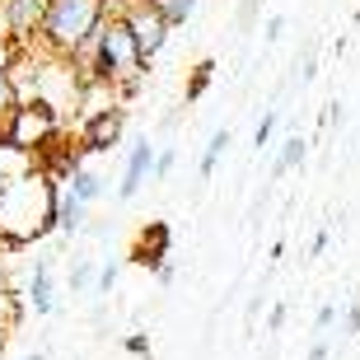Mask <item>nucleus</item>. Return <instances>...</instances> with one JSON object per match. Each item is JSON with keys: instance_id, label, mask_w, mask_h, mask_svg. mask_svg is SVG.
I'll use <instances>...</instances> for the list:
<instances>
[{"instance_id": "1", "label": "nucleus", "mask_w": 360, "mask_h": 360, "mask_svg": "<svg viewBox=\"0 0 360 360\" xmlns=\"http://www.w3.org/2000/svg\"><path fill=\"white\" fill-rule=\"evenodd\" d=\"M56 201H61V178L33 169L14 187L0 192V239L19 248V243L47 239L56 229Z\"/></svg>"}, {"instance_id": "2", "label": "nucleus", "mask_w": 360, "mask_h": 360, "mask_svg": "<svg viewBox=\"0 0 360 360\" xmlns=\"http://www.w3.org/2000/svg\"><path fill=\"white\" fill-rule=\"evenodd\" d=\"M103 0H47V14H42L38 38L61 56H80L98 33H103Z\"/></svg>"}, {"instance_id": "3", "label": "nucleus", "mask_w": 360, "mask_h": 360, "mask_svg": "<svg viewBox=\"0 0 360 360\" xmlns=\"http://www.w3.org/2000/svg\"><path fill=\"white\" fill-rule=\"evenodd\" d=\"M0 141L14 150H28V155H33V146H52L56 141V108L42 103V98H24L10 117L0 122Z\"/></svg>"}, {"instance_id": "4", "label": "nucleus", "mask_w": 360, "mask_h": 360, "mask_svg": "<svg viewBox=\"0 0 360 360\" xmlns=\"http://www.w3.org/2000/svg\"><path fill=\"white\" fill-rule=\"evenodd\" d=\"M122 19H127V28H131V38H136V52H141V61H146V70H150V61L164 52V42H169V33H174L169 19H164L160 10H150L146 0H136Z\"/></svg>"}, {"instance_id": "5", "label": "nucleus", "mask_w": 360, "mask_h": 360, "mask_svg": "<svg viewBox=\"0 0 360 360\" xmlns=\"http://www.w3.org/2000/svg\"><path fill=\"white\" fill-rule=\"evenodd\" d=\"M169 253H174V225H169V220H146V225L136 229L131 248H127V262H131V267L160 271Z\"/></svg>"}, {"instance_id": "6", "label": "nucleus", "mask_w": 360, "mask_h": 360, "mask_svg": "<svg viewBox=\"0 0 360 360\" xmlns=\"http://www.w3.org/2000/svg\"><path fill=\"white\" fill-rule=\"evenodd\" d=\"M127 131V108H98L94 117H84V131H80V155H108V150L122 141Z\"/></svg>"}, {"instance_id": "7", "label": "nucleus", "mask_w": 360, "mask_h": 360, "mask_svg": "<svg viewBox=\"0 0 360 360\" xmlns=\"http://www.w3.org/2000/svg\"><path fill=\"white\" fill-rule=\"evenodd\" d=\"M0 14H5V33L19 38V42H28L42 28L47 0H0Z\"/></svg>"}, {"instance_id": "8", "label": "nucleus", "mask_w": 360, "mask_h": 360, "mask_svg": "<svg viewBox=\"0 0 360 360\" xmlns=\"http://www.w3.org/2000/svg\"><path fill=\"white\" fill-rule=\"evenodd\" d=\"M155 146L150 141H141V146H131V155H127V169H122V183H117V201H131L141 187H146V178H155Z\"/></svg>"}, {"instance_id": "9", "label": "nucleus", "mask_w": 360, "mask_h": 360, "mask_svg": "<svg viewBox=\"0 0 360 360\" xmlns=\"http://www.w3.org/2000/svg\"><path fill=\"white\" fill-rule=\"evenodd\" d=\"M28 304H33V314H42V319L56 314V285H52V262H47V257L33 262V276H28Z\"/></svg>"}, {"instance_id": "10", "label": "nucleus", "mask_w": 360, "mask_h": 360, "mask_svg": "<svg viewBox=\"0 0 360 360\" xmlns=\"http://www.w3.org/2000/svg\"><path fill=\"white\" fill-rule=\"evenodd\" d=\"M84 211H89V206H84V201L66 187V178H61V201H56V229H61V234H75V229L84 225Z\"/></svg>"}, {"instance_id": "11", "label": "nucleus", "mask_w": 360, "mask_h": 360, "mask_svg": "<svg viewBox=\"0 0 360 360\" xmlns=\"http://www.w3.org/2000/svg\"><path fill=\"white\" fill-rule=\"evenodd\" d=\"M66 187L84 201V206H94V201L108 192V178H103V174H94V169H75V174L66 178Z\"/></svg>"}, {"instance_id": "12", "label": "nucleus", "mask_w": 360, "mask_h": 360, "mask_svg": "<svg viewBox=\"0 0 360 360\" xmlns=\"http://www.w3.org/2000/svg\"><path fill=\"white\" fill-rule=\"evenodd\" d=\"M304 155H309V141H304V136H285V141H281V155L271 160V178L300 169V164H304Z\"/></svg>"}, {"instance_id": "13", "label": "nucleus", "mask_w": 360, "mask_h": 360, "mask_svg": "<svg viewBox=\"0 0 360 360\" xmlns=\"http://www.w3.org/2000/svg\"><path fill=\"white\" fill-rule=\"evenodd\" d=\"M211 80H215V61L206 56V61H197V66H192V75H187L183 103H201V98H206V89H211Z\"/></svg>"}, {"instance_id": "14", "label": "nucleus", "mask_w": 360, "mask_h": 360, "mask_svg": "<svg viewBox=\"0 0 360 360\" xmlns=\"http://www.w3.org/2000/svg\"><path fill=\"white\" fill-rule=\"evenodd\" d=\"M225 150H229V127H220V131H211V141H206V150H201V160H197V178L201 183L215 174V164H220Z\"/></svg>"}, {"instance_id": "15", "label": "nucleus", "mask_w": 360, "mask_h": 360, "mask_svg": "<svg viewBox=\"0 0 360 360\" xmlns=\"http://www.w3.org/2000/svg\"><path fill=\"white\" fill-rule=\"evenodd\" d=\"M150 10H160L164 19H169V28H178V24H187L192 14H197V5L201 0H146Z\"/></svg>"}, {"instance_id": "16", "label": "nucleus", "mask_w": 360, "mask_h": 360, "mask_svg": "<svg viewBox=\"0 0 360 360\" xmlns=\"http://www.w3.org/2000/svg\"><path fill=\"white\" fill-rule=\"evenodd\" d=\"M19 61H24V42L10 38V33H0V70H5V75H14V70H19Z\"/></svg>"}, {"instance_id": "17", "label": "nucleus", "mask_w": 360, "mask_h": 360, "mask_svg": "<svg viewBox=\"0 0 360 360\" xmlns=\"http://www.w3.org/2000/svg\"><path fill=\"white\" fill-rule=\"evenodd\" d=\"M98 271H103V267H94L89 257H84V262H75V267H70V290L80 295V290H89V285L98 290Z\"/></svg>"}, {"instance_id": "18", "label": "nucleus", "mask_w": 360, "mask_h": 360, "mask_svg": "<svg viewBox=\"0 0 360 360\" xmlns=\"http://www.w3.org/2000/svg\"><path fill=\"white\" fill-rule=\"evenodd\" d=\"M19 103H24V98H19V84H14V75H5V70H0V122L10 117Z\"/></svg>"}, {"instance_id": "19", "label": "nucleus", "mask_w": 360, "mask_h": 360, "mask_svg": "<svg viewBox=\"0 0 360 360\" xmlns=\"http://www.w3.org/2000/svg\"><path fill=\"white\" fill-rule=\"evenodd\" d=\"M276 122H281V112H276V108H267V112H262V122H257V131H253V150H267V146H271Z\"/></svg>"}, {"instance_id": "20", "label": "nucleus", "mask_w": 360, "mask_h": 360, "mask_svg": "<svg viewBox=\"0 0 360 360\" xmlns=\"http://www.w3.org/2000/svg\"><path fill=\"white\" fill-rule=\"evenodd\" d=\"M333 323H342V309H337V304H319V314H314V333L328 337V328H333Z\"/></svg>"}, {"instance_id": "21", "label": "nucleus", "mask_w": 360, "mask_h": 360, "mask_svg": "<svg viewBox=\"0 0 360 360\" xmlns=\"http://www.w3.org/2000/svg\"><path fill=\"white\" fill-rule=\"evenodd\" d=\"M342 333H360V295H351L347 300V309H342Z\"/></svg>"}, {"instance_id": "22", "label": "nucleus", "mask_w": 360, "mask_h": 360, "mask_svg": "<svg viewBox=\"0 0 360 360\" xmlns=\"http://www.w3.org/2000/svg\"><path fill=\"white\" fill-rule=\"evenodd\" d=\"M122 347L131 351V356H141V360L155 356V351H150V337H146V333H127V337H122Z\"/></svg>"}, {"instance_id": "23", "label": "nucleus", "mask_w": 360, "mask_h": 360, "mask_svg": "<svg viewBox=\"0 0 360 360\" xmlns=\"http://www.w3.org/2000/svg\"><path fill=\"white\" fill-rule=\"evenodd\" d=\"M174 164H178V150H174V146L160 150V160H155V183H164V178L174 174Z\"/></svg>"}, {"instance_id": "24", "label": "nucleus", "mask_w": 360, "mask_h": 360, "mask_svg": "<svg viewBox=\"0 0 360 360\" xmlns=\"http://www.w3.org/2000/svg\"><path fill=\"white\" fill-rule=\"evenodd\" d=\"M117 285V262H103V271H98V295H108Z\"/></svg>"}, {"instance_id": "25", "label": "nucleus", "mask_w": 360, "mask_h": 360, "mask_svg": "<svg viewBox=\"0 0 360 360\" xmlns=\"http://www.w3.org/2000/svg\"><path fill=\"white\" fill-rule=\"evenodd\" d=\"M328 351H333V342H328V337H314V347H309L304 360H328Z\"/></svg>"}, {"instance_id": "26", "label": "nucleus", "mask_w": 360, "mask_h": 360, "mask_svg": "<svg viewBox=\"0 0 360 360\" xmlns=\"http://www.w3.org/2000/svg\"><path fill=\"white\" fill-rule=\"evenodd\" d=\"M281 33H285V19H281V14H271V19H267V33H262V38H267V42H276Z\"/></svg>"}, {"instance_id": "27", "label": "nucleus", "mask_w": 360, "mask_h": 360, "mask_svg": "<svg viewBox=\"0 0 360 360\" xmlns=\"http://www.w3.org/2000/svg\"><path fill=\"white\" fill-rule=\"evenodd\" d=\"M328 234H333V229H328V225H323L319 234H314V243H309V257H319L323 248H328Z\"/></svg>"}, {"instance_id": "28", "label": "nucleus", "mask_w": 360, "mask_h": 360, "mask_svg": "<svg viewBox=\"0 0 360 360\" xmlns=\"http://www.w3.org/2000/svg\"><path fill=\"white\" fill-rule=\"evenodd\" d=\"M281 323H285V304H276V309L267 314V328H271V333H281Z\"/></svg>"}, {"instance_id": "29", "label": "nucleus", "mask_w": 360, "mask_h": 360, "mask_svg": "<svg viewBox=\"0 0 360 360\" xmlns=\"http://www.w3.org/2000/svg\"><path fill=\"white\" fill-rule=\"evenodd\" d=\"M342 122V103H328V112H323V127H337Z\"/></svg>"}, {"instance_id": "30", "label": "nucleus", "mask_w": 360, "mask_h": 360, "mask_svg": "<svg viewBox=\"0 0 360 360\" xmlns=\"http://www.w3.org/2000/svg\"><path fill=\"white\" fill-rule=\"evenodd\" d=\"M155 281H160V285H169V281H174V262H164V267L155 271Z\"/></svg>"}, {"instance_id": "31", "label": "nucleus", "mask_w": 360, "mask_h": 360, "mask_svg": "<svg viewBox=\"0 0 360 360\" xmlns=\"http://www.w3.org/2000/svg\"><path fill=\"white\" fill-rule=\"evenodd\" d=\"M262 5V0H243V19H253V10Z\"/></svg>"}, {"instance_id": "32", "label": "nucleus", "mask_w": 360, "mask_h": 360, "mask_svg": "<svg viewBox=\"0 0 360 360\" xmlns=\"http://www.w3.org/2000/svg\"><path fill=\"white\" fill-rule=\"evenodd\" d=\"M19 360H47V356H42V351H28V356H19Z\"/></svg>"}, {"instance_id": "33", "label": "nucleus", "mask_w": 360, "mask_h": 360, "mask_svg": "<svg viewBox=\"0 0 360 360\" xmlns=\"http://www.w3.org/2000/svg\"><path fill=\"white\" fill-rule=\"evenodd\" d=\"M356 24H360V0H356Z\"/></svg>"}]
</instances>
